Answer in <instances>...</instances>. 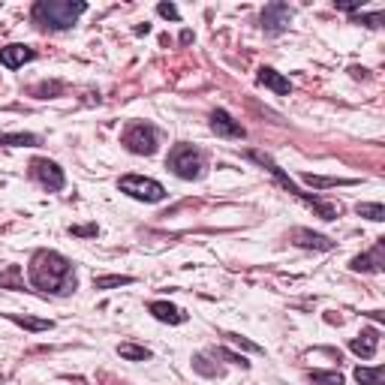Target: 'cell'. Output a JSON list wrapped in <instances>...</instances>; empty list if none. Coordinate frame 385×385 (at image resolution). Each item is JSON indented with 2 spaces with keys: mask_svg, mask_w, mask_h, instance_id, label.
Instances as JSON below:
<instances>
[{
  "mask_svg": "<svg viewBox=\"0 0 385 385\" xmlns=\"http://www.w3.org/2000/svg\"><path fill=\"white\" fill-rule=\"evenodd\" d=\"M28 277L36 289L51 292V295H70V292H75V286H79L75 283L72 262L55 250H36L31 256Z\"/></svg>",
  "mask_w": 385,
  "mask_h": 385,
  "instance_id": "6da1fadb",
  "label": "cell"
},
{
  "mask_svg": "<svg viewBox=\"0 0 385 385\" xmlns=\"http://www.w3.org/2000/svg\"><path fill=\"white\" fill-rule=\"evenodd\" d=\"M85 12H87L85 0H36L31 18L45 31H70Z\"/></svg>",
  "mask_w": 385,
  "mask_h": 385,
  "instance_id": "7a4b0ae2",
  "label": "cell"
},
{
  "mask_svg": "<svg viewBox=\"0 0 385 385\" xmlns=\"http://www.w3.org/2000/svg\"><path fill=\"white\" fill-rule=\"evenodd\" d=\"M247 157H250L253 163H259L262 169H268V172H271V175L277 178V181H280V187H283V190H289L292 196H298L301 202H307V205H310V208H313L319 217H322V220H337V208H335V205H328V202H322L319 196H310V192H304V190H301L298 184H295L292 178H289L283 169H280V166H277L271 157H268V153H262V151H247Z\"/></svg>",
  "mask_w": 385,
  "mask_h": 385,
  "instance_id": "3957f363",
  "label": "cell"
},
{
  "mask_svg": "<svg viewBox=\"0 0 385 385\" xmlns=\"http://www.w3.org/2000/svg\"><path fill=\"white\" fill-rule=\"evenodd\" d=\"M166 166H169L178 178H184V181H196V178H202V169H205V153L199 148L181 142L169 151Z\"/></svg>",
  "mask_w": 385,
  "mask_h": 385,
  "instance_id": "277c9868",
  "label": "cell"
},
{
  "mask_svg": "<svg viewBox=\"0 0 385 385\" xmlns=\"http://www.w3.org/2000/svg\"><path fill=\"white\" fill-rule=\"evenodd\" d=\"M121 192L126 196H133L139 202H163L166 199V187L160 181H153V178H142V175H126L118 181Z\"/></svg>",
  "mask_w": 385,
  "mask_h": 385,
  "instance_id": "5b68a950",
  "label": "cell"
},
{
  "mask_svg": "<svg viewBox=\"0 0 385 385\" xmlns=\"http://www.w3.org/2000/svg\"><path fill=\"white\" fill-rule=\"evenodd\" d=\"M124 145H126V151L151 157V153L157 151V145H160V136H157V130H153L151 124L136 121V124H130L124 130Z\"/></svg>",
  "mask_w": 385,
  "mask_h": 385,
  "instance_id": "8992f818",
  "label": "cell"
},
{
  "mask_svg": "<svg viewBox=\"0 0 385 385\" xmlns=\"http://www.w3.org/2000/svg\"><path fill=\"white\" fill-rule=\"evenodd\" d=\"M31 175H33L45 190H63V187H67V175H63L60 166L51 163V160L36 157V160L31 163Z\"/></svg>",
  "mask_w": 385,
  "mask_h": 385,
  "instance_id": "52a82bcc",
  "label": "cell"
},
{
  "mask_svg": "<svg viewBox=\"0 0 385 385\" xmlns=\"http://www.w3.org/2000/svg\"><path fill=\"white\" fill-rule=\"evenodd\" d=\"M289 21H292V9H289V4H268L265 9H262V31L265 33H271V36H277V33H283L286 28H289Z\"/></svg>",
  "mask_w": 385,
  "mask_h": 385,
  "instance_id": "ba28073f",
  "label": "cell"
},
{
  "mask_svg": "<svg viewBox=\"0 0 385 385\" xmlns=\"http://www.w3.org/2000/svg\"><path fill=\"white\" fill-rule=\"evenodd\" d=\"M211 130L217 136H223V139H244L247 136V130H244V126L226 109H214L211 112Z\"/></svg>",
  "mask_w": 385,
  "mask_h": 385,
  "instance_id": "9c48e42d",
  "label": "cell"
},
{
  "mask_svg": "<svg viewBox=\"0 0 385 385\" xmlns=\"http://www.w3.org/2000/svg\"><path fill=\"white\" fill-rule=\"evenodd\" d=\"M382 265H385V241H376L374 244V250L370 253H362V256H355L352 259V271H382Z\"/></svg>",
  "mask_w": 385,
  "mask_h": 385,
  "instance_id": "30bf717a",
  "label": "cell"
},
{
  "mask_svg": "<svg viewBox=\"0 0 385 385\" xmlns=\"http://www.w3.org/2000/svg\"><path fill=\"white\" fill-rule=\"evenodd\" d=\"M33 58H36V51L31 45H21V43L0 48V63H4L6 70H18V67H24V63L33 60Z\"/></svg>",
  "mask_w": 385,
  "mask_h": 385,
  "instance_id": "8fae6325",
  "label": "cell"
},
{
  "mask_svg": "<svg viewBox=\"0 0 385 385\" xmlns=\"http://www.w3.org/2000/svg\"><path fill=\"white\" fill-rule=\"evenodd\" d=\"M148 310H151L153 319H160V322H169V325H184L187 322V313L169 301H151Z\"/></svg>",
  "mask_w": 385,
  "mask_h": 385,
  "instance_id": "7c38bea8",
  "label": "cell"
},
{
  "mask_svg": "<svg viewBox=\"0 0 385 385\" xmlns=\"http://www.w3.org/2000/svg\"><path fill=\"white\" fill-rule=\"evenodd\" d=\"M349 349L355 355H362V358H374L376 349H379V331L376 328H364L362 335L349 340Z\"/></svg>",
  "mask_w": 385,
  "mask_h": 385,
  "instance_id": "4fadbf2b",
  "label": "cell"
},
{
  "mask_svg": "<svg viewBox=\"0 0 385 385\" xmlns=\"http://www.w3.org/2000/svg\"><path fill=\"white\" fill-rule=\"evenodd\" d=\"M292 238H295L292 244H298L304 250H335V241L319 232H310V229H295Z\"/></svg>",
  "mask_w": 385,
  "mask_h": 385,
  "instance_id": "5bb4252c",
  "label": "cell"
},
{
  "mask_svg": "<svg viewBox=\"0 0 385 385\" xmlns=\"http://www.w3.org/2000/svg\"><path fill=\"white\" fill-rule=\"evenodd\" d=\"M256 79H259V85L271 87V91H274V94H280V97H286V94L292 91V85H289L286 75H283V72H277V70H271V67H262Z\"/></svg>",
  "mask_w": 385,
  "mask_h": 385,
  "instance_id": "9a60e30c",
  "label": "cell"
},
{
  "mask_svg": "<svg viewBox=\"0 0 385 385\" xmlns=\"http://www.w3.org/2000/svg\"><path fill=\"white\" fill-rule=\"evenodd\" d=\"M6 319H12L16 325L28 328V331H51V328H55L51 319H36V316H21V313H6Z\"/></svg>",
  "mask_w": 385,
  "mask_h": 385,
  "instance_id": "2e32d148",
  "label": "cell"
},
{
  "mask_svg": "<svg viewBox=\"0 0 385 385\" xmlns=\"http://www.w3.org/2000/svg\"><path fill=\"white\" fill-rule=\"evenodd\" d=\"M0 286H6V289H24L21 265H6V271H0Z\"/></svg>",
  "mask_w": 385,
  "mask_h": 385,
  "instance_id": "e0dca14e",
  "label": "cell"
},
{
  "mask_svg": "<svg viewBox=\"0 0 385 385\" xmlns=\"http://www.w3.org/2000/svg\"><path fill=\"white\" fill-rule=\"evenodd\" d=\"M0 145L31 148V145H40V136H33V133H6V136H0Z\"/></svg>",
  "mask_w": 385,
  "mask_h": 385,
  "instance_id": "ac0fdd59",
  "label": "cell"
},
{
  "mask_svg": "<svg viewBox=\"0 0 385 385\" xmlns=\"http://www.w3.org/2000/svg\"><path fill=\"white\" fill-rule=\"evenodd\" d=\"M118 355L124 358V362H148L151 349H145V346H136V343H121L118 346Z\"/></svg>",
  "mask_w": 385,
  "mask_h": 385,
  "instance_id": "d6986e66",
  "label": "cell"
},
{
  "mask_svg": "<svg viewBox=\"0 0 385 385\" xmlns=\"http://www.w3.org/2000/svg\"><path fill=\"white\" fill-rule=\"evenodd\" d=\"M304 184H310L316 190H325V187H346V184H355L352 178H322V175H304Z\"/></svg>",
  "mask_w": 385,
  "mask_h": 385,
  "instance_id": "ffe728a7",
  "label": "cell"
},
{
  "mask_svg": "<svg viewBox=\"0 0 385 385\" xmlns=\"http://www.w3.org/2000/svg\"><path fill=\"white\" fill-rule=\"evenodd\" d=\"M382 367H355V382L362 385H382Z\"/></svg>",
  "mask_w": 385,
  "mask_h": 385,
  "instance_id": "44dd1931",
  "label": "cell"
},
{
  "mask_svg": "<svg viewBox=\"0 0 385 385\" xmlns=\"http://www.w3.org/2000/svg\"><path fill=\"white\" fill-rule=\"evenodd\" d=\"M133 277L130 274H109V277H94L97 289H114V286H130Z\"/></svg>",
  "mask_w": 385,
  "mask_h": 385,
  "instance_id": "7402d4cb",
  "label": "cell"
},
{
  "mask_svg": "<svg viewBox=\"0 0 385 385\" xmlns=\"http://www.w3.org/2000/svg\"><path fill=\"white\" fill-rule=\"evenodd\" d=\"M310 382L313 385H343V376L337 370H310Z\"/></svg>",
  "mask_w": 385,
  "mask_h": 385,
  "instance_id": "603a6c76",
  "label": "cell"
},
{
  "mask_svg": "<svg viewBox=\"0 0 385 385\" xmlns=\"http://www.w3.org/2000/svg\"><path fill=\"white\" fill-rule=\"evenodd\" d=\"M358 214L367 217V220H374V223L385 220V208H382L379 202H362V205H358Z\"/></svg>",
  "mask_w": 385,
  "mask_h": 385,
  "instance_id": "cb8c5ba5",
  "label": "cell"
},
{
  "mask_svg": "<svg viewBox=\"0 0 385 385\" xmlns=\"http://www.w3.org/2000/svg\"><path fill=\"white\" fill-rule=\"evenodd\" d=\"M226 340L232 343V346H241V349H247V352H253V355H265V349L259 343H253V340H247V337H241V335H232V331H229L226 335Z\"/></svg>",
  "mask_w": 385,
  "mask_h": 385,
  "instance_id": "d4e9b609",
  "label": "cell"
},
{
  "mask_svg": "<svg viewBox=\"0 0 385 385\" xmlns=\"http://www.w3.org/2000/svg\"><path fill=\"white\" fill-rule=\"evenodd\" d=\"M192 367H196L199 374H205V376H220V374H223L220 367L208 364V358H205V355H196V358H192Z\"/></svg>",
  "mask_w": 385,
  "mask_h": 385,
  "instance_id": "484cf974",
  "label": "cell"
},
{
  "mask_svg": "<svg viewBox=\"0 0 385 385\" xmlns=\"http://www.w3.org/2000/svg\"><path fill=\"white\" fill-rule=\"evenodd\" d=\"M214 355H217V358H223V362H229V364H241V367H250V364H247V358H244V355H235V352H229L226 346H220V349H214Z\"/></svg>",
  "mask_w": 385,
  "mask_h": 385,
  "instance_id": "4316f807",
  "label": "cell"
},
{
  "mask_svg": "<svg viewBox=\"0 0 385 385\" xmlns=\"http://www.w3.org/2000/svg\"><path fill=\"white\" fill-rule=\"evenodd\" d=\"M352 21L355 24H364V28H382V12H374V16H352Z\"/></svg>",
  "mask_w": 385,
  "mask_h": 385,
  "instance_id": "83f0119b",
  "label": "cell"
},
{
  "mask_svg": "<svg viewBox=\"0 0 385 385\" xmlns=\"http://www.w3.org/2000/svg\"><path fill=\"white\" fill-rule=\"evenodd\" d=\"M157 12H160L163 18H172V21L181 18V12H178V6H175V4H160V6H157Z\"/></svg>",
  "mask_w": 385,
  "mask_h": 385,
  "instance_id": "f1b7e54d",
  "label": "cell"
},
{
  "mask_svg": "<svg viewBox=\"0 0 385 385\" xmlns=\"http://www.w3.org/2000/svg\"><path fill=\"white\" fill-rule=\"evenodd\" d=\"M70 232L79 235V238H91V235H97V226H94V223H91V226H72Z\"/></svg>",
  "mask_w": 385,
  "mask_h": 385,
  "instance_id": "f546056e",
  "label": "cell"
}]
</instances>
